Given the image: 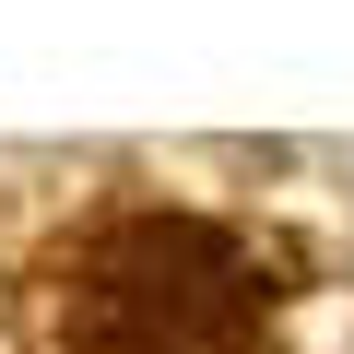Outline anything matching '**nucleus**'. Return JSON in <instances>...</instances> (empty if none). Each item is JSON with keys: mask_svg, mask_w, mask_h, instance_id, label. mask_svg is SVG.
<instances>
[{"mask_svg": "<svg viewBox=\"0 0 354 354\" xmlns=\"http://www.w3.org/2000/svg\"><path fill=\"white\" fill-rule=\"evenodd\" d=\"M272 283L201 213H130L71 272V354H260Z\"/></svg>", "mask_w": 354, "mask_h": 354, "instance_id": "1", "label": "nucleus"}]
</instances>
